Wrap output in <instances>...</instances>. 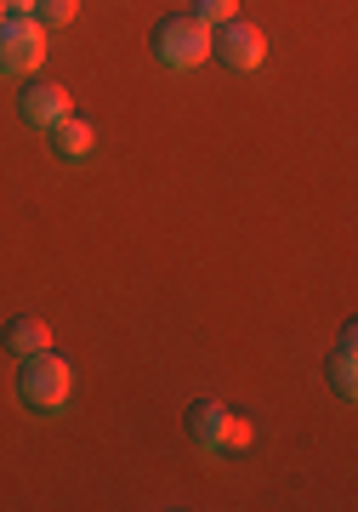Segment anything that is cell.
<instances>
[{
	"label": "cell",
	"mask_w": 358,
	"mask_h": 512,
	"mask_svg": "<svg viewBox=\"0 0 358 512\" xmlns=\"http://www.w3.org/2000/svg\"><path fill=\"white\" fill-rule=\"evenodd\" d=\"M330 387H336L341 399H358V330L353 325L341 330L336 353H330Z\"/></svg>",
	"instance_id": "52a82bcc"
},
{
	"label": "cell",
	"mask_w": 358,
	"mask_h": 512,
	"mask_svg": "<svg viewBox=\"0 0 358 512\" xmlns=\"http://www.w3.org/2000/svg\"><path fill=\"white\" fill-rule=\"evenodd\" d=\"M0 18H6V12H0Z\"/></svg>",
	"instance_id": "5bb4252c"
},
{
	"label": "cell",
	"mask_w": 358,
	"mask_h": 512,
	"mask_svg": "<svg viewBox=\"0 0 358 512\" xmlns=\"http://www.w3.org/2000/svg\"><path fill=\"white\" fill-rule=\"evenodd\" d=\"M69 387H74V370H69V359L52 353V348L29 353L18 365V399H23L29 416H57V410L69 404Z\"/></svg>",
	"instance_id": "6da1fadb"
},
{
	"label": "cell",
	"mask_w": 358,
	"mask_h": 512,
	"mask_svg": "<svg viewBox=\"0 0 358 512\" xmlns=\"http://www.w3.org/2000/svg\"><path fill=\"white\" fill-rule=\"evenodd\" d=\"M245 444H251V421L228 416V456H233V450H245Z\"/></svg>",
	"instance_id": "7c38bea8"
},
{
	"label": "cell",
	"mask_w": 358,
	"mask_h": 512,
	"mask_svg": "<svg viewBox=\"0 0 358 512\" xmlns=\"http://www.w3.org/2000/svg\"><path fill=\"white\" fill-rule=\"evenodd\" d=\"M228 404L216 399H199L188 404V439L199 444V456H228Z\"/></svg>",
	"instance_id": "5b68a950"
},
{
	"label": "cell",
	"mask_w": 358,
	"mask_h": 512,
	"mask_svg": "<svg viewBox=\"0 0 358 512\" xmlns=\"http://www.w3.org/2000/svg\"><path fill=\"white\" fill-rule=\"evenodd\" d=\"M91 143H97V131L86 126V120H74V114H63L52 126V148L63 154V160H80V154H91Z\"/></svg>",
	"instance_id": "9c48e42d"
},
{
	"label": "cell",
	"mask_w": 358,
	"mask_h": 512,
	"mask_svg": "<svg viewBox=\"0 0 358 512\" xmlns=\"http://www.w3.org/2000/svg\"><path fill=\"white\" fill-rule=\"evenodd\" d=\"M74 12H80V0H35V12H29V18H35L40 29H69Z\"/></svg>",
	"instance_id": "30bf717a"
},
{
	"label": "cell",
	"mask_w": 358,
	"mask_h": 512,
	"mask_svg": "<svg viewBox=\"0 0 358 512\" xmlns=\"http://www.w3.org/2000/svg\"><path fill=\"white\" fill-rule=\"evenodd\" d=\"M0 348L6 353H18V359H29V353H40V348H52V330L40 325V319H6V330H0Z\"/></svg>",
	"instance_id": "ba28073f"
},
{
	"label": "cell",
	"mask_w": 358,
	"mask_h": 512,
	"mask_svg": "<svg viewBox=\"0 0 358 512\" xmlns=\"http://www.w3.org/2000/svg\"><path fill=\"white\" fill-rule=\"evenodd\" d=\"M194 18L205 23V29H216V23L239 18V0H194Z\"/></svg>",
	"instance_id": "8fae6325"
},
{
	"label": "cell",
	"mask_w": 358,
	"mask_h": 512,
	"mask_svg": "<svg viewBox=\"0 0 358 512\" xmlns=\"http://www.w3.org/2000/svg\"><path fill=\"white\" fill-rule=\"evenodd\" d=\"M0 12H12V18H29V12H35V0H0Z\"/></svg>",
	"instance_id": "4fadbf2b"
},
{
	"label": "cell",
	"mask_w": 358,
	"mask_h": 512,
	"mask_svg": "<svg viewBox=\"0 0 358 512\" xmlns=\"http://www.w3.org/2000/svg\"><path fill=\"white\" fill-rule=\"evenodd\" d=\"M18 114L29 120V126L52 131L57 120L69 114V92H63L57 80H35V86H23V92H18Z\"/></svg>",
	"instance_id": "8992f818"
},
{
	"label": "cell",
	"mask_w": 358,
	"mask_h": 512,
	"mask_svg": "<svg viewBox=\"0 0 358 512\" xmlns=\"http://www.w3.org/2000/svg\"><path fill=\"white\" fill-rule=\"evenodd\" d=\"M211 57H222L228 69H262V57H268V40H262V29L245 18H228L211 29Z\"/></svg>",
	"instance_id": "277c9868"
},
{
	"label": "cell",
	"mask_w": 358,
	"mask_h": 512,
	"mask_svg": "<svg viewBox=\"0 0 358 512\" xmlns=\"http://www.w3.org/2000/svg\"><path fill=\"white\" fill-rule=\"evenodd\" d=\"M154 57H160L165 69H194V63L211 57V29H205L194 12H171V18H160V29H154Z\"/></svg>",
	"instance_id": "7a4b0ae2"
},
{
	"label": "cell",
	"mask_w": 358,
	"mask_h": 512,
	"mask_svg": "<svg viewBox=\"0 0 358 512\" xmlns=\"http://www.w3.org/2000/svg\"><path fill=\"white\" fill-rule=\"evenodd\" d=\"M40 57H46V29L35 18H0V74H35Z\"/></svg>",
	"instance_id": "3957f363"
}]
</instances>
